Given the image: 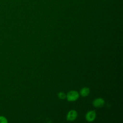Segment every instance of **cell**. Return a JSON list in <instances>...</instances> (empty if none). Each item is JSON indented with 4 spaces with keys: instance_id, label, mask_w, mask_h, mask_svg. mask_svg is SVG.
<instances>
[{
    "instance_id": "6da1fadb",
    "label": "cell",
    "mask_w": 123,
    "mask_h": 123,
    "mask_svg": "<svg viewBox=\"0 0 123 123\" xmlns=\"http://www.w3.org/2000/svg\"><path fill=\"white\" fill-rule=\"evenodd\" d=\"M66 97H67V99L68 101H74L78 98L79 95L77 91L73 90L69 92Z\"/></svg>"
},
{
    "instance_id": "7a4b0ae2",
    "label": "cell",
    "mask_w": 123,
    "mask_h": 123,
    "mask_svg": "<svg viewBox=\"0 0 123 123\" xmlns=\"http://www.w3.org/2000/svg\"><path fill=\"white\" fill-rule=\"evenodd\" d=\"M77 116V113L75 110H71L67 115V120L69 121H74Z\"/></svg>"
},
{
    "instance_id": "3957f363",
    "label": "cell",
    "mask_w": 123,
    "mask_h": 123,
    "mask_svg": "<svg viewBox=\"0 0 123 123\" xmlns=\"http://www.w3.org/2000/svg\"><path fill=\"white\" fill-rule=\"evenodd\" d=\"M96 116V114L95 111H91L86 113V118L87 121L92 122L95 120Z\"/></svg>"
},
{
    "instance_id": "277c9868",
    "label": "cell",
    "mask_w": 123,
    "mask_h": 123,
    "mask_svg": "<svg viewBox=\"0 0 123 123\" xmlns=\"http://www.w3.org/2000/svg\"><path fill=\"white\" fill-rule=\"evenodd\" d=\"M104 104V101L103 99L102 98H97L95 99L93 102V105L97 107V108H100L103 106Z\"/></svg>"
},
{
    "instance_id": "5b68a950",
    "label": "cell",
    "mask_w": 123,
    "mask_h": 123,
    "mask_svg": "<svg viewBox=\"0 0 123 123\" xmlns=\"http://www.w3.org/2000/svg\"><path fill=\"white\" fill-rule=\"evenodd\" d=\"M90 92V90L88 87H83L80 90V94L83 97H86L87 96Z\"/></svg>"
},
{
    "instance_id": "8992f818",
    "label": "cell",
    "mask_w": 123,
    "mask_h": 123,
    "mask_svg": "<svg viewBox=\"0 0 123 123\" xmlns=\"http://www.w3.org/2000/svg\"><path fill=\"white\" fill-rule=\"evenodd\" d=\"M7 118L3 116H0V123H7Z\"/></svg>"
},
{
    "instance_id": "52a82bcc",
    "label": "cell",
    "mask_w": 123,
    "mask_h": 123,
    "mask_svg": "<svg viewBox=\"0 0 123 123\" xmlns=\"http://www.w3.org/2000/svg\"><path fill=\"white\" fill-rule=\"evenodd\" d=\"M66 95L63 92H60L58 94V97L62 99H63L66 98Z\"/></svg>"
}]
</instances>
